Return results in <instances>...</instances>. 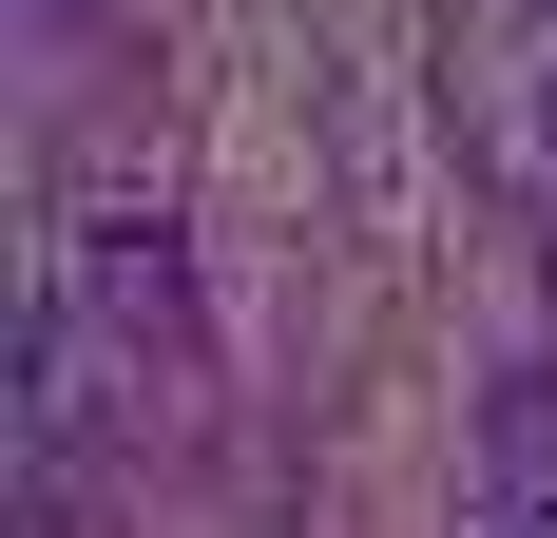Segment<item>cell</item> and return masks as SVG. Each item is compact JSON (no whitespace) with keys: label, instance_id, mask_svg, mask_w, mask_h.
<instances>
[{"label":"cell","instance_id":"obj_3","mask_svg":"<svg viewBox=\"0 0 557 538\" xmlns=\"http://www.w3.org/2000/svg\"><path fill=\"white\" fill-rule=\"evenodd\" d=\"M539 155H557V97H539Z\"/></svg>","mask_w":557,"mask_h":538},{"label":"cell","instance_id":"obj_1","mask_svg":"<svg viewBox=\"0 0 557 538\" xmlns=\"http://www.w3.org/2000/svg\"><path fill=\"white\" fill-rule=\"evenodd\" d=\"M58 289L115 327L135 384H193V366H212V327H193V250H173V193H135V173L77 193V269H58Z\"/></svg>","mask_w":557,"mask_h":538},{"label":"cell","instance_id":"obj_2","mask_svg":"<svg viewBox=\"0 0 557 538\" xmlns=\"http://www.w3.org/2000/svg\"><path fill=\"white\" fill-rule=\"evenodd\" d=\"M500 538H557V500H539V519H500Z\"/></svg>","mask_w":557,"mask_h":538}]
</instances>
